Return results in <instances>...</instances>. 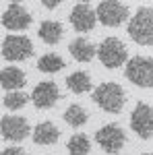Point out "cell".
Returning a JSON list of instances; mask_svg holds the SVG:
<instances>
[{"label": "cell", "instance_id": "cell-9", "mask_svg": "<svg viewBox=\"0 0 153 155\" xmlns=\"http://www.w3.org/2000/svg\"><path fill=\"white\" fill-rule=\"evenodd\" d=\"M0 128H2V137L6 141H12V143L23 141L25 137L31 132L29 122L25 118H21V116H4L0 120Z\"/></svg>", "mask_w": 153, "mask_h": 155}, {"label": "cell", "instance_id": "cell-6", "mask_svg": "<svg viewBox=\"0 0 153 155\" xmlns=\"http://www.w3.org/2000/svg\"><path fill=\"white\" fill-rule=\"evenodd\" d=\"M33 54V44L25 35H6L2 41V56L12 62L27 60Z\"/></svg>", "mask_w": 153, "mask_h": 155}, {"label": "cell", "instance_id": "cell-18", "mask_svg": "<svg viewBox=\"0 0 153 155\" xmlns=\"http://www.w3.org/2000/svg\"><path fill=\"white\" fill-rule=\"evenodd\" d=\"M66 147H68V153H71V155H89V151H91L89 137H87V134H83V132L72 134Z\"/></svg>", "mask_w": 153, "mask_h": 155}, {"label": "cell", "instance_id": "cell-21", "mask_svg": "<svg viewBox=\"0 0 153 155\" xmlns=\"http://www.w3.org/2000/svg\"><path fill=\"white\" fill-rule=\"evenodd\" d=\"M27 101H29L27 93H23V91H11V93L4 95V101L2 104L8 107V110H21Z\"/></svg>", "mask_w": 153, "mask_h": 155}, {"label": "cell", "instance_id": "cell-17", "mask_svg": "<svg viewBox=\"0 0 153 155\" xmlns=\"http://www.w3.org/2000/svg\"><path fill=\"white\" fill-rule=\"evenodd\" d=\"M66 87L71 89L72 93L81 95V93H85V91H89V89H91V79H89V74H87V72L77 71V72H72V74L66 77Z\"/></svg>", "mask_w": 153, "mask_h": 155}, {"label": "cell", "instance_id": "cell-1", "mask_svg": "<svg viewBox=\"0 0 153 155\" xmlns=\"http://www.w3.org/2000/svg\"><path fill=\"white\" fill-rule=\"evenodd\" d=\"M128 35L139 46H153V8L143 6L128 23Z\"/></svg>", "mask_w": 153, "mask_h": 155}, {"label": "cell", "instance_id": "cell-4", "mask_svg": "<svg viewBox=\"0 0 153 155\" xmlns=\"http://www.w3.org/2000/svg\"><path fill=\"white\" fill-rule=\"evenodd\" d=\"M97 58L106 68H118L126 62V46L118 37H106L97 46Z\"/></svg>", "mask_w": 153, "mask_h": 155}, {"label": "cell", "instance_id": "cell-20", "mask_svg": "<svg viewBox=\"0 0 153 155\" xmlns=\"http://www.w3.org/2000/svg\"><path fill=\"white\" fill-rule=\"evenodd\" d=\"M64 122L71 126H83L87 122V112L81 106H71L64 112Z\"/></svg>", "mask_w": 153, "mask_h": 155}, {"label": "cell", "instance_id": "cell-19", "mask_svg": "<svg viewBox=\"0 0 153 155\" xmlns=\"http://www.w3.org/2000/svg\"><path fill=\"white\" fill-rule=\"evenodd\" d=\"M37 68L42 72L52 74V72H58L60 68H64V60L60 58L58 54H44L37 62Z\"/></svg>", "mask_w": 153, "mask_h": 155}, {"label": "cell", "instance_id": "cell-8", "mask_svg": "<svg viewBox=\"0 0 153 155\" xmlns=\"http://www.w3.org/2000/svg\"><path fill=\"white\" fill-rule=\"evenodd\" d=\"M124 132L120 126L116 124H106V126H101L99 130L95 132V141L97 145L110 155H116L122 151V147H124Z\"/></svg>", "mask_w": 153, "mask_h": 155}, {"label": "cell", "instance_id": "cell-16", "mask_svg": "<svg viewBox=\"0 0 153 155\" xmlns=\"http://www.w3.org/2000/svg\"><path fill=\"white\" fill-rule=\"evenodd\" d=\"M39 37L50 44V46H54V44H58L60 37H62V25L58 21H44V23L39 25Z\"/></svg>", "mask_w": 153, "mask_h": 155}, {"label": "cell", "instance_id": "cell-23", "mask_svg": "<svg viewBox=\"0 0 153 155\" xmlns=\"http://www.w3.org/2000/svg\"><path fill=\"white\" fill-rule=\"evenodd\" d=\"M42 4H44L46 8H50V11H52V8H56V6L60 4V0H42Z\"/></svg>", "mask_w": 153, "mask_h": 155}, {"label": "cell", "instance_id": "cell-11", "mask_svg": "<svg viewBox=\"0 0 153 155\" xmlns=\"http://www.w3.org/2000/svg\"><path fill=\"white\" fill-rule=\"evenodd\" d=\"M2 25L6 29H12V31H23L31 25V15L25 11V6H21L19 2H12L2 15Z\"/></svg>", "mask_w": 153, "mask_h": 155}, {"label": "cell", "instance_id": "cell-10", "mask_svg": "<svg viewBox=\"0 0 153 155\" xmlns=\"http://www.w3.org/2000/svg\"><path fill=\"white\" fill-rule=\"evenodd\" d=\"M95 21H97V15L95 11L87 4V2H79L75 4V8L71 12V25L75 31L79 33H87L95 27Z\"/></svg>", "mask_w": 153, "mask_h": 155}, {"label": "cell", "instance_id": "cell-12", "mask_svg": "<svg viewBox=\"0 0 153 155\" xmlns=\"http://www.w3.org/2000/svg\"><path fill=\"white\" fill-rule=\"evenodd\" d=\"M58 99H60L58 87H56V83H52V81H44V83L35 85V89L31 93V101H33V106L37 110H48V107L54 106Z\"/></svg>", "mask_w": 153, "mask_h": 155}, {"label": "cell", "instance_id": "cell-3", "mask_svg": "<svg viewBox=\"0 0 153 155\" xmlns=\"http://www.w3.org/2000/svg\"><path fill=\"white\" fill-rule=\"evenodd\" d=\"M126 79L137 87H153V58L135 56L126 62Z\"/></svg>", "mask_w": 153, "mask_h": 155}, {"label": "cell", "instance_id": "cell-2", "mask_svg": "<svg viewBox=\"0 0 153 155\" xmlns=\"http://www.w3.org/2000/svg\"><path fill=\"white\" fill-rule=\"evenodd\" d=\"M93 101L101 110H106L108 114H120L126 101V95L118 83H101L93 91Z\"/></svg>", "mask_w": 153, "mask_h": 155}, {"label": "cell", "instance_id": "cell-24", "mask_svg": "<svg viewBox=\"0 0 153 155\" xmlns=\"http://www.w3.org/2000/svg\"><path fill=\"white\" fill-rule=\"evenodd\" d=\"M143 155H153V153H143Z\"/></svg>", "mask_w": 153, "mask_h": 155}, {"label": "cell", "instance_id": "cell-14", "mask_svg": "<svg viewBox=\"0 0 153 155\" xmlns=\"http://www.w3.org/2000/svg\"><path fill=\"white\" fill-rule=\"evenodd\" d=\"M60 137V130L52 122H39L33 128V141L37 145H54Z\"/></svg>", "mask_w": 153, "mask_h": 155}, {"label": "cell", "instance_id": "cell-22", "mask_svg": "<svg viewBox=\"0 0 153 155\" xmlns=\"http://www.w3.org/2000/svg\"><path fill=\"white\" fill-rule=\"evenodd\" d=\"M0 155H27V153H25L23 149H19V147H6Z\"/></svg>", "mask_w": 153, "mask_h": 155}, {"label": "cell", "instance_id": "cell-15", "mask_svg": "<svg viewBox=\"0 0 153 155\" xmlns=\"http://www.w3.org/2000/svg\"><path fill=\"white\" fill-rule=\"evenodd\" d=\"M25 83H27V79H25L23 71H19V68H15V66H8V68H2V71H0V85H2V89H12V91H17V89H21Z\"/></svg>", "mask_w": 153, "mask_h": 155}, {"label": "cell", "instance_id": "cell-13", "mask_svg": "<svg viewBox=\"0 0 153 155\" xmlns=\"http://www.w3.org/2000/svg\"><path fill=\"white\" fill-rule=\"evenodd\" d=\"M68 52H71V56L77 60V62H91L93 56H97L95 46L89 41V39H85V37L72 39L71 46H68Z\"/></svg>", "mask_w": 153, "mask_h": 155}, {"label": "cell", "instance_id": "cell-7", "mask_svg": "<svg viewBox=\"0 0 153 155\" xmlns=\"http://www.w3.org/2000/svg\"><path fill=\"white\" fill-rule=\"evenodd\" d=\"M130 128L139 134V139L149 141L153 137V107L149 104H137L130 114Z\"/></svg>", "mask_w": 153, "mask_h": 155}, {"label": "cell", "instance_id": "cell-5", "mask_svg": "<svg viewBox=\"0 0 153 155\" xmlns=\"http://www.w3.org/2000/svg\"><path fill=\"white\" fill-rule=\"evenodd\" d=\"M97 21L106 27H118L128 19V6L118 0H101L95 8Z\"/></svg>", "mask_w": 153, "mask_h": 155}]
</instances>
